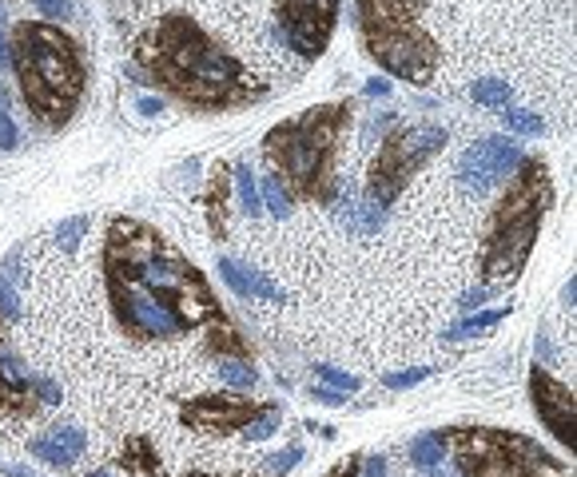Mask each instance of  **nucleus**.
Listing matches in <instances>:
<instances>
[{
    "instance_id": "f257e3e1",
    "label": "nucleus",
    "mask_w": 577,
    "mask_h": 477,
    "mask_svg": "<svg viewBox=\"0 0 577 477\" xmlns=\"http://www.w3.org/2000/svg\"><path fill=\"white\" fill-rule=\"evenodd\" d=\"M104 287L116 323L132 338H179L223 318L204 274L140 219L108 227Z\"/></svg>"
},
{
    "instance_id": "f03ea898",
    "label": "nucleus",
    "mask_w": 577,
    "mask_h": 477,
    "mask_svg": "<svg viewBox=\"0 0 577 477\" xmlns=\"http://www.w3.org/2000/svg\"><path fill=\"white\" fill-rule=\"evenodd\" d=\"M140 64L171 96H179L191 108H207V112L240 108L263 96V84H255L251 72L183 13L163 16L144 36Z\"/></svg>"
},
{
    "instance_id": "7ed1b4c3",
    "label": "nucleus",
    "mask_w": 577,
    "mask_h": 477,
    "mask_svg": "<svg viewBox=\"0 0 577 477\" xmlns=\"http://www.w3.org/2000/svg\"><path fill=\"white\" fill-rule=\"evenodd\" d=\"M8 60L21 80V96L48 132H57L72 119L88 88V64L80 44L72 40L60 24L52 21H29L16 24L8 40Z\"/></svg>"
},
{
    "instance_id": "20e7f679",
    "label": "nucleus",
    "mask_w": 577,
    "mask_h": 477,
    "mask_svg": "<svg viewBox=\"0 0 577 477\" xmlns=\"http://www.w3.org/2000/svg\"><path fill=\"white\" fill-rule=\"evenodd\" d=\"M346 119H351L346 104H319L267 132L263 152L279 171L275 179H287L291 195L323 199V204L335 195V152L346 132Z\"/></svg>"
},
{
    "instance_id": "39448f33",
    "label": "nucleus",
    "mask_w": 577,
    "mask_h": 477,
    "mask_svg": "<svg viewBox=\"0 0 577 477\" xmlns=\"http://www.w3.org/2000/svg\"><path fill=\"white\" fill-rule=\"evenodd\" d=\"M549 204H554V183H549L546 160H521L486 227V243H482V274L486 279H518L538 247Z\"/></svg>"
},
{
    "instance_id": "423d86ee",
    "label": "nucleus",
    "mask_w": 577,
    "mask_h": 477,
    "mask_svg": "<svg viewBox=\"0 0 577 477\" xmlns=\"http://www.w3.org/2000/svg\"><path fill=\"white\" fill-rule=\"evenodd\" d=\"M354 24L366 56L410 84H430L438 72V44L418 21V0H354Z\"/></svg>"
},
{
    "instance_id": "0eeeda50",
    "label": "nucleus",
    "mask_w": 577,
    "mask_h": 477,
    "mask_svg": "<svg viewBox=\"0 0 577 477\" xmlns=\"http://www.w3.org/2000/svg\"><path fill=\"white\" fill-rule=\"evenodd\" d=\"M446 462L458 477H565V465L534 438L494 426L438 429Z\"/></svg>"
},
{
    "instance_id": "6e6552de",
    "label": "nucleus",
    "mask_w": 577,
    "mask_h": 477,
    "mask_svg": "<svg viewBox=\"0 0 577 477\" xmlns=\"http://www.w3.org/2000/svg\"><path fill=\"white\" fill-rule=\"evenodd\" d=\"M446 148V127L438 124H398L395 132L382 135L379 155L371 163L366 176V199L379 207H390L407 191V183L415 171L426 168V160H434Z\"/></svg>"
},
{
    "instance_id": "1a4fd4ad",
    "label": "nucleus",
    "mask_w": 577,
    "mask_h": 477,
    "mask_svg": "<svg viewBox=\"0 0 577 477\" xmlns=\"http://www.w3.org/2000/svg\"><path fill=\"white\" fill-rule=\"evenodd\" d=\"M338 24V0H279V36L303 60L327 52Z\"/></svg>"
},
{
    "instance_id": "9d476101",
    "label": "nucleus",
    "mask_w": 577,
    "mask_h": 477,
    "mask_svg": "<svg viewBox=\"0 0 577 477\" xmlns=\"http://www.w3.org/2000/svg\"><path fill=\"white\" fill-rule=\"evenodd\" d=\"M521 160L526 155H521V148L510 135H486V140L470 143L462 152V160H458V183L466 191H474V195H486L490 187H498V183H506L514 176V168Z\"/></svg>"
},
{
    "instance_id": "9b49d317",
    "label": "nucleus",
    "mask_w": 577,
    "mask_h": 477,
    "mask_svg": "<svg viewBox=\"0 0 577 477\" xmlns=\"http://www.w3.org/2000/svg\"><path fill=\"white\" fill-rule=\"evenodd\" d=\"M529 402H534V414L538 421L557 438L562 446L573 449V426H577V414H573V390L565 382H557L546 366H534L529 370Z\"/></svg>"
},
{
    "instance_id": "f8f14e48",
    "label": "nucleus",
    "mask_w": 577,
    "mask_h": 477,
    "mask_svg": "<svg viewBox=\"0 0 577 477\" xmlns=\"http://www.w3.org/2000/svg\"><path fill=\"white\" fill-rule=\"evenodd\" d=\"M259 410V402L240 398V394H204L183 406V421L191 429H207V434H232V429H243Z\"/></svg>"
},
{
    "instance_id": "ddd939ff",
    "label": "nucleus",
    "mask_w": 577,
    "mask_h": 477,
    "mask_svg": "<svg viewBox=\"0 0 577 477\" xmlns=\"http://www.w3.org/2000/svg\"><path fill=\"white\" fill-rule=\"evenodd\" d=\"M32 374L21 366V358L0 338V418H24L32 414Z\"/></svg>"
},
{
    "instance_id": "4468645a",
    "label": "nucleus",
    "mask_w": 577,
    "mask_h": 477,
    "mask_svg": "<svg viewBox=\"0 0 577 477\" xmlns=\"http://www.w3.org/2000/svg\"><path fill=\"white\" fill-rule=\"evenodd\" d=\"M29 449L48 465H72L88 449V438H84V429H76V426H52L48 434L32 438Z\"/></svg>"
},
{
    "instance_id": "2eb2a0df",
    "label": "nucleus",
    "mask_w": 577,
    "mask_h": 477,
    "mask_svg": "<svg viewBox=\"0 0 577 477\" xmlns=\"http://www.w3.org/2000/svg\"><path fill=\"white\" fill-rule=\"evenodd\" d=\"M219 279L227 282V287L235 291L240 299H263V302H283V291L275 287V282L267 279L263 271H251V267H243L240 259H219Z\"/></svg>"
},
{
    "instance_id": "dca6fc26",
    "label": "nucleus",
    "mask_w": 577,
    "mask_h": 477,
    "mask_svg": "<svg viewBox=\"0 0 577 477\" xmlns=\"http://www.w3.org/2000/svg\"><path fill=\"white\" fill-rule=\"evenodd\" d=\"M232 179H235V195H240V207H243V215L259 219V215H263V199H259V183H255L251 168H247V163H235Z\"/></svg>"
},
{
    "instance_id": "f3484780",
    "label": "nucleus",
    "mask_w": 577,
    "mask_h": 477,
    "mask_svg": "<svg viewBox=\"0 0 577 477\" xmlns=\"http://www.w3.org/2000/svg\"><path fill=\"white\" fill-rule=\"evenodd\" d=\"M506 315H510V307H498V310H478V315L462 318V323H458V326L446 330V338H450V343H462V338H474V334H482V330H494V326H498Z\"/></svg>"
},
{
    "instance_id": "a211bd4d",
    "label": "nucleus",
    "mask_w": 577,
    "mask_h": 477,
    "mask_svg": "<svg viewBox=\"0 0 577 477\" xmlns=\"http://www.w3.org/2000/svg\"><path fill=\"white\" fill-rule=\"evenodd\" d=\"M410 462L418 465V470H434V465L446 462V449L438 442V434H423L410 442Z\"/></svg>"
},
{
    "instance_id": "6ab92c4d",
    "label": "nucleus",
    "mask_w": 577,
    "mask_h": 477,
    "mask_svg": "<svg viewBox=\"0 0 577 477\" xmlns=\"http://www.w3.org/2000/svg\"><path fill=\"white\" fill-rule=\"evenodd\" d=\"M219 378H223L232 390H255L259 374H255V366L243 362V358H223V362H219Z\"/></svg>"
},
{
    "instance_id": "aec40b11",
    "label": "nucleus",
    "mask_w": 577,
    "mask_h": 477,
    "mask_svg": "<svg viewBox=\"0 0 577 477\" xmlns=\"http://www.w3.org/2000/svg\"><path fill=\"white\" fill-rule=\"evenodd\" d=\"M470 96L478 100L482 108H506L510 104V84L506 80H474L470 84Z\"/></svg>"
},
{
    "instance_id": "412c9836",
    "label": "nucleus",
    "mask_w": 577,
    "mask_h": 477,
    "mask_svg": "<svg viewBox=\"0 0 577 477\" xmlns=\"http://www.w3.org/2000/svg\"><path fill=\"white\" fill-rule=\"evenodd\" d=\"M502 124H506V132H514V135H542L546 132V124H542V116L538 112L510 108V104H506V112H502Z\"/></svg>"
},
{
    "instance_id": "4be33fe9",
    "label": "nucleus",
    "mask_w": 577,
    "mask_h": 477,
    "mask_svg": "<svg viewBox=\"0 0 577 477\" xmlns=\"http://www.w3.org/2000/svg\"><path fill=\"white\" fill-rule=\"evenodd\" d=\"M259 199H263V207H267L275 219H283V215H287V211H291V191L283 187V179H275V176L263 179Z\"/></svg>"
},
{
    "instance_id": "5701e85b",
    "label": "nucleus",
    "mask_w": 577,
    "mask_h": 477,
    "mask_svg": "<svg viewBox=\"0 0 577 477\" xmlns=\"http://www.w3.org/2000/svg\"><path fill=\"white\" fill-rule=\"evenodd\" d=\"M279 426H283V410H279V406H263L259 414H255V418L243 426V434L251 438V442H263V438H271Z\"/></svg>"
},
{
    "instance_id": "b1692460",
    "label": "nucleus",
    "mask_w": 577,
    "mask_h": 477,
    "mask_svg": "<svg viewBox=\"0 0 577 477\" xmlns=\"http://www.w3.org/2000/svg\"><path fill=\"white\" fill-rule=\"evenodd\" d=\"M84 235H88V215L60 219V227H57V243H60V251L76 255V251H80V238H84Z\"/></svg>"
},
{
    "instance_id": "393cba45",
    "label": "nucleus",
    "mask_w": 577,
    "mask_h": 477,
    "mask_svg": "<svg viewBox=\"0 0 577 477\" xmlns=\"http://www.w3.org/2000/svg\"><path fill=\"white\" fill-rule=\"evenodd\" d=\"M0 318H21V291H16V279L13 274L0 271Z\"/></svg>"
},
{
    "instance_id": "a878e982",
    "label": "nucleus",
    "mask_w": 577,
    "mask_h": 477,
    "mask_svg": "<svg viewBox=\"0 0 577 477\" xmlns=\"http://www.w3.org/2000/svg\"><path fill=\"white\" fill-rule=\"evenodd\" d=\"M315 374H319V378H323V382H327V386H331V390H343V394H354V390L363 386V382L354 378V374L338 370V366H315Z\"/></svg>"
},
{
    "instance_id": "bb28decb",
    "label": "nucleus",
    "mask_w": 577,
    "mask_h": 477,
    "mask_svg": "<svg viewBox=\"0 0 577 477\" xmlns=\"http://www.w3.org/2000/svg\"><path fill=\"white\" fill-rule=\"evenodd\" d=\"M223 199H227V179H223V171H215V176H212V191H207V211H212V227H215V231L223 227Z\"/></svg>"
},
{
    "instance_id": "cd10ccee",
    "label": "nucleus",
    "mask_w": 577,
    "mask_h": 477,
    "mask_svg": "<svg viewBox=\"0 0 577 477\" xmlns=\"http://www.w3.org/2000/svg\"><path fill=\"white\" fill-rule=\"evenodd\" d=\"M430 378V366H415V370H398V374H382V386L387 390H410L418 382Z\"/></svg>"
},
{
    "instance_id": "c85d7f7f",
    "label": "nucleus",
    "mask_w": 577,
    "mask_h": 477,
    "mask_svg": "<svg viewBox=\"0 0 577 477\" xmlns=\"http://www.w3.org/2000/svg\"><path fill=\"white\" fill-rule=\"evenodd\" d=\"M303 462V446H287L283 454H275V457H267V470L275 473V477H283V473H291L295 465Z\"/></svg>"
},
{
    "instance_id": "c756f323",
    "label": "nucleus",
    "mask_w": 577,
    "mask_h": 477,
    "mask_svg": "<svg viewBox=\"0 0 577 477\" xmlns=\"http://www.w3.org/2000/svg\"><path fill=\"white\" fill-rule=\"evenodd\" d=\"M16 143H21V132H16L13 112H8L4 96H0V152H16Z\"/></svg>"
},
{
    "instance_id": "7c9ffc66",
    "label": "nucleus",
    "mask_w": 577,
    "mask_h": 477,
    "mask_svg": "<svg viewBox=\"0 0 577 477\" xmlns=\"http://www.w3.org/2000/svg\"><path fill=\"white\" fill-rule=\"evenodd\" d=\"M32 398L44 402V406H57L60 402V386L52 378H40V374H32Z\"/></svg>"
},
{
    "instance_id": "2f4dec72",
    "label": "nucleus",
    "mask_w": 577,
    "mask_h": 477,
    "mask_svg": "<svg viewBox=\"0 0 577 477\" xmlns=\"http://www.w3.org/2000/svg\"><path fill=\"white\" fill-rule=\"evenodd\" d=\"M40 8V16H52V21H68L72 16V0H32Z\"/></svg>"
},
{
    "instance_id": "473e14b6",
    "label": "nucleus",
    "mask_w": 577,
    "mask_h": 477,
    "mask_svg": "<svg viewBox=\"0 0 577 477\" xmlns=\"http://www.w3.org/2000/svg\"><path fill=\"white\" fill-rule=\"evenodd\" d=\"M359 477H387V457H363V470H359Z\"/></svg>"
},
{
    "instance_id": "72a5a7b5",
    "label": "nucleus",
    "mask_w": 577,
    "mask_h": 477,
    "mask_svg": "<svg viewBox=\"0 0 577 477\" xmlns=\"http://www.w3.org/2000/svg\"><path fill=\"white\" fill-rule=\"evenodd\" d=\"M359 470H363V457H351V462H338L335 470H327L323 477H359Z\"/></svg>"
},
{
    "instance_id": "f704fd0d",
    "label": "nucleus",
    "mask_w": 577,
    "mask_h": 477,
    "mask_svg": "<svg viewBox=\"0 0 577 477\" xmlns=\"http://www.w3.org/2000/svg\"><path fill=\"white\" fill-rule=\"evenodd\" d=\"M315 402H323V406H343L346 394H343V390H331V386H315Z\"/></svg>"
},
{
    "instance_id": "c9c22d12",
    "label": "nucleus",
    "mask_w": 577,
    "mask_h": 477,
    "mask_svg": "<svg viewBox=\"0 0 577 477\" xmlns=\"http://www.w3.org/2000/svg\"><path fill=\"white\" fill-rule=\"evenodd\" d=\"M486 299H494V287H478V291H470V295H462V307L474 310V307H482Z\"/></svg>"
},
{
    "instance_id": "e433bc0d",
    "label": "nucleus",
    "mask_w": 577,
    "mask_h": 477,
    "mask_svg": "<svg viewBox=\"0 0 577 477\" xmlns=\"http://www.w3.org/2000/svg\"><path fill=\"white\" fill-rule=\"evenodd\" d=\"M366 96H390V80H379V76H374L371 84H366Z\"/></svg>"
},
{
    "instance_id": "4c0bfd02",
    "label": "nucleus",
    "mask_w": 577,
    "mask_h": 477,
    "mask_svg": "<svg viewBox=\"0 0 577 477\" xmlns=\"http://www.w3.org/2000/svg\"><path fill=\"white\" fill-rule=\"evenodd\" d=\"M140 108H144V116H160L163 112L160 100H140Z\"/></svg>"
},
{
    "instance_id": "58836bf2",
    "label": "nucleus",
    "mask_w": 577,
    "mask_h": 477,
    "mask_svg": "<svg viewBox=\"0 0 577 477\" xmlns=\"http://www.w3.org/2000/svg\"><path fill=\"white\" fill-rule=\"evenodd\" d=\"M430 477H458L454 470H450V462H442V465H434V470H426Z\"/></svg>"
},
{
    "instance_id": "ea45409f",
    "label": "nucleus",
    "mask_w": 577,
    "mask_h": 477,
    "mask_svg": "<svg viewBox=\"0 0 577 477\" xmlns=\"http://www.w3.org/2000/svg\"><path fill=\"white\" fill-rule=\"evenodd\" d=\"M573 291H577V282L570 279V282H565V291H562V299H565V307H573Z\"/></svg>"
},
{
    "instance_id": "a19ab883",
    "label": "nucleus",
    "mask_w": 577,
    "mask_h": 477,
    "mask_svg": "<svg viewBox=\"0 0 577 477\" xmlns=\"http://www.w3.org/2000/svg\"><path fill=\"white\" fill-rule=\"evenodd\" d=\"M4 470H8V473H13V477H36L32 470H21V465H4Z\"/></svg>"
},
{
    "instance_id": "79ce46f5",
    "label": "nucleus",
    "mask_w": 577,
    "mask_h": 477,
    "mask_svg": "<svg viewBox=\"0 0 577 477\" xmlns=\"http://www.w3.org/2000/svg\"><path fill=\"white\" fill-rule=\"evenodd\" d=\"M8 60V44H4V36H0V64Z\"/></svg>"
},
{
    "instance_id": "37998d69",
    "label": "nucleus",
    "mask_w": 577,
    "mask_h": 477,
    "mask_svg": "<svg viewBox=\"0 0 577 477\" xmlns=\"http://www.w3.org/2000/svg\"><path fill=\"white\" fill-rule=\"evenodd\" d=\"M92 477H112V473H104V470H96V473H92Z\"/></svg>"
},
{
    "instance_id": "c03bdc74",
    "label": "nucleus",
    "mask_w": 577,
    "mask_h": 477,
    "mask_svg": "<svg viewBox=\"0 0 577 477\" xmlns=\"http://www.w3.org/2000/svg\"><path fill=\"white\" fill-rule=\"evenodd\" d=\"M0 21H4V8H0Z\"/></svg>"
},
{
    "instance_id": "a18cd8bd",
    "label": "nucleus",
    "mask_w": 577,
    "mask_h": 477,
    "mask_svg": "<svg viewBox=\"0 0 577 477\" xmlns=\"http://www.w3.org/2000/svg\"><path fill=\"white\" fill-rule=\"evenodd\" d=\"M191 477H204V473H191Z\"/></svg>"
}]
</instances>
